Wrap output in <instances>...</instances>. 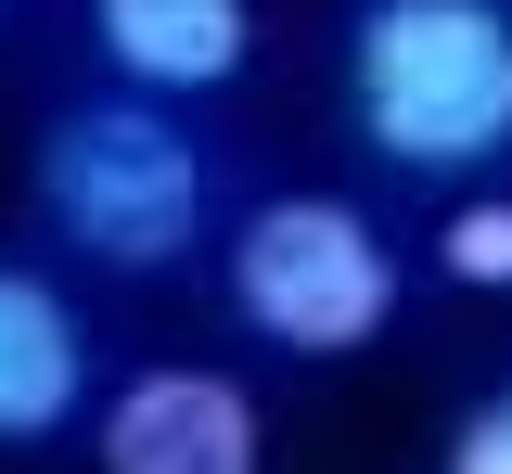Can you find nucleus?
<instances>
[{
    "label": "nucleus",
    "instance_id": "obj_6",
    "mask_svg": "<svg viewBox=\"0 0 512 474\" xmlns=\"http://www.w3.org/2000/svg\"><path fill=\"white\" fill-rule=\"evenodd\" d=\"M90 398V334L39 270H0V449L26 436H64Z\"/></svg>",
    "mask_w": 512,
    "mask_h": 474
},
{
    "label": "nucleus",
    "instance_id": "obj_1",
    "mask_svg": "<svg viewBox=\"0 0 512 474\" xmlns=\"http://www.w3.org/2000/svg\"><path fill=\"white\" fill-rule=\"evenodd\" d=\"M346 103L384 167L423 180L512 154V0H372L346 52Z\"/></svg>",
    "mask_w": 512,
    "mask_h": 474
},
{
    "label": "nucleus",
    "instance_id": "obj_3",
    "mask_svg": "<svg viewBox=\"0 0 512 474\" xmlns=\"http://www.w3.org/2000/svg\"><path fill=\"white\" fill-rule=\"evenodd\" d=\"M231 308L295 359H346L397 321V257L346 193H269L231 231Z\"/></svg>",
    "mask_w": 512,
    "mask_h": 474
},
{
    "label": "nucleus",
    "instance_id": "obj_4",
    "mask_svg": "<svg viewBox=\"0 0 512 474\" xmlns=\"http://www.w3.org/2000/svg\"><path fill=\"white\" fill-rule=\"evenodd\" d=\"M269 462V423L231 372H128L116 398H103V474H256Z\"/></svg>",
    "mask_w": 512,
    "mask_h": 474
},
{
    "label": "nucleus",
    "instance_id": "obj_8",
    "mask_svg": "<svg viewBox=\"0 0 512 474\" xmlns=\"http://www.w3.org/2000/svg\"><path fill=\"white\" fill-rule=\"evenodd\" d=\"M448 474H512V385L461 410V436H448Z\"/></svg>",
    "mask_w": 512,
    "mask_h": 474
},
{
    "label": "nucleus",
    "instance_id": "obj_7",
    "mask_svg": "<svg viewBox=\"0 0 512 474\" xmlns=\"http://www.w3.org/2000/svg\"><path fill=\"white\" fill-rule=\"evenodd\" d=\"M436 257H448V282L512 295V193H461V205H448V231H436Z\"/></svg>",
    "mask_w": 512,
    "mask_h": 474
},
{
    "label": "nucleus",
    "instance_id": "obj_5",
    "mask_svg": "<svg viewBox=\"0 0 512 474\" xmlns=\"http://www.w3.org/2000/svg\"><path fill=\"white\" fill-rule=\"evenodd\" d=\"M90 39L128 90H231L256 52L244 0H90Z\"/></svg>",
    "mask_w": 512,
    "mask_h": 474
},
{
    "label": "nucleus",
    "instance_id": "obj_2",
    "mask_svg": "<svg viewBox=\"0 0 512 474\" xmlns=\"http://www.w3.org/2000/svg\"><path fill=\"white\" fill-rule=\"evenodd\" d=\"M39 205L77 257L103 270H167L205 231V154H192L154 103H77L39 141Z\"/></svg>",
    "mask_w": 512,
    "mask_h": 474
}]
</instances>
